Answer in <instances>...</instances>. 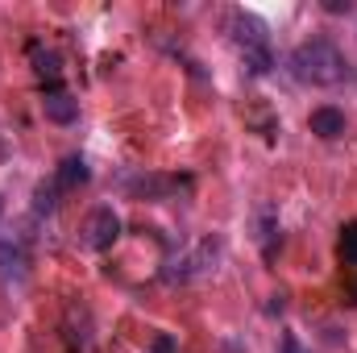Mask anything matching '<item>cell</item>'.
<instances>
[{"mask_svg": "<svg viewBox=\"0 0 357 353\" xmlns=\"http://www.w3.org/2000/svg\"><path fill=\"white\" fill-rule=\"evenodd\" d=\"M187 187V179L178 175H137V179H125V191L137 195V200H167L171 191Z\"/></svg>", "mask_w": 357, "mask_h": 353, "instance_id": "4", "label": "cell"}, {"mask_svg": "<svg viewBox=\"0 0 357 353\" xmlns=\"http://www.w3.org/2000/svg\"><path fill=\"white\" fill-rule=\"evenodd\" d=\"M229 38H233V50L241 54V63L250 67V75H266L274 67V50H270V33L266 25L245 13V8H233L229 13Z\"/></svg>", "mask_w": 357, "mask_h": 353, "instance_id": "2", "label": "cell"}, {"mask_svg": "<svg viewBox=\"0 0 357 353\" xmlns=\"http://www.w3.org/2000/svg\"><path fill=\"white\" fill-rule=\"evenodd\" d=\"M42 112H46V121H54V125H71L75 117H79V104L67 96V91H46V100H42Z\"/></svg>", "mask_w": 357, "mask_h": 353, "instance_id": "7", "label": "cell"}, {"mask_svg": "<svg viewBox=\"0 0 357 353\" xmlns=\"http://www.w3.org/2000/svg\"><path fill=\"white\" fill-rule=\"evenodd\" d=\"M0 208H4V204H0Z\"/></svg>", "mask_w": 357, "mask_h": 353, "instance_id": "13", "label": "cell"}, {"mask_svg": "<svg viewBox=\"0 0 357 353\" xmlns=\"http://www.w3.org/2000/svg\"><path fill=\"white\" fill-rule=\"evenodd\" d=\"M307 125H312V133H316V137L333 142V137H341V133H345V112H341V108H316V112L307 117Z\"/></svg>", "mask_w": 357, "mask_h": 353, "instance_id": "8", "label": "cell"}, {"mask_svg": "<svg viewBox=\"0 0 357 353\" xmlns=\"http://www.w3.org/2000/svg\"><path fill=\"white\" fill-rule=\"evenodd\" d=\"M287 71H291V80L303 84V88H341V84L349 80L345 54H341L333 42H324V38H312V42L295 46L291 59H287Z\"/></svg>", "mask_w": 357, "mask_h": 353, "instance_id": "1", "label": "cell"}, {"mask_svg": "<svg viewBox=\"0 0 357 353\" xmlns=\"http://www.w3.org/2000/svg\"><path fill=\"white\" fill-rule=\"evenodd\" d=\"M59 195H63V191L54 187V179H50V183H38V195H33V212H38V216H50V212H54V204H59Z\"/></svg>", "mask_w": 357, "mask_h": 353, "instance_id": "11", "label": "cell"}, {"mask_svg": "<svg viewBox=\"0 0 357 353\" xmlns=\"http://www.w3.org/2000/svg\"><path fill=\"white\" fill-rule=\"evenodd\" d=\"M337 258H341V274H345V291H349V303H357V220L341 229V241H337Z\"/></svg>", "mask_w": 357, "mask_h": 353, "instance_id": "5", "label": "cell"}, {"mask_svg": "<svg viewBox=\"0 0 357 353\" xmlns=\"http://www.w3.org/2000/svg\"><path fill=\"white\" fill-rule=\"evenodd\" d=\"M116 237H121V216H116L112 208H96L88 220H84V229H79V241H84L88 250H96V254L108 250Z\"/></svg>", "mask_w": 357, "mask_h": 353, "instance_id": "3", "label": "cell"}, {"mask_svg": "<svg viewBox=\"0 0 357 353\" xmlns=\"http://www.w3.org/2000/svg\"><path fill=\"white\" fill-rule=\"evenodd\" d=\"M88 175H91L88 163H84L79 154H71V158H63V167L54 171V187H59V191H75V187L88 183Z\"/></svg>", "mask_w": 357, "mask_h": 353, "instance_id": "10", "label": "cell"}, {"mask_svg": "<svg viewBox=\"0 0 357 353\" xmlns=\"http://www.w3.org/2000/svg\"><path fill=\"white\" fill-rule=\"evenodd\" d=\"M154 353H175V345H171L167 337H158V341H154Z\"/></svg>", "mask_w": 357, "mask_h": 353, "instance_id": "12", "label": "cell"}, {"mask_svg": "<svg viewBox=\"0 0 357 353\" xmlns=\"http://www.w3.org/2000/svg\"><path fill=\"white\" fill-rule=\"evenodd\" d=\"M29 54H33V63H38V80L46 84V91H59V88H63L59 59H54L50 50H42V42H33V46H29Z\"/></svg>", "mask_w": 357, "mask_h": 353, "instance_id": "9", "label": "cell"}, {"mask_svg": "<svg viewBox=\"0 0 357 353\" xmlns=\"http://www.w3.org/2000/svg\"><path fill=\"white\" fill-rule=\"evenodd\" d=\"M29 274V258L21 241H0V278L4 283H21Z\"/></svg>", "mask_w": 357, "mask_h": 353, "instance_id": "6", "label": "cell"}]
</instances>
